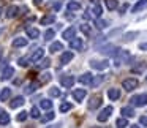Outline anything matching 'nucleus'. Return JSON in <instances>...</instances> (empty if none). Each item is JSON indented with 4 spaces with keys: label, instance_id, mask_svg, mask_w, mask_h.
Here are the masks:
<instances>
[{
    "label": "nucleus",
    "instance_id": "nucleus-23",
    "mask_svg": "<svg viewBox=\"0 0 147 128\" xmlns=\"http://www.w3.org/2000/svg\"><path fill=\"white\" fill-rule=\"evenodd\" d=\"M11 96V89H8V87H5L2 92H0V101H8Z\"/></svg>",
    "mask_w": 147,
    "mask_h": 128
},
{
    "label": "nucleus",
    "instance_id": "nucleus-12",
    "mask_svg": "<svg viewBox=\"0 0 147 128\" xmlns=\"http://www.w3.org/2000/svg\"><path fill=\"white\" fill-rule=\"evenodd\" d=\"M24 96H14L13 100L10 101V108L11 109H16V108H19V106H24Z\"/></svg>",
    "mask_w": 147,
    "mask_h": 128
},
{
    "label": "nucleus",
    "instance_id": "nucleus-33",
    "mask_svg": "<svg viewBox=\"0 0 147 128\" xmlns=\"http://www.w3.org/2000/svg\"><path fill=\"white\" fill-rule=\"evenodd\" d=\"M49 96H52V98L60 96V89H59V87H51V89H49Z\"/></svg>",
    "mask_w": 147,
    "mask_h": 128
},
{
    "label": "nucleus",
    "instance_id": "nucleus-19",
    "mask_svg": "<svg viewBox=\"0 0 147 128\" xmlns=\"http://www.w3.org/2000/svg\"><path fill=\"white\" fill-rule=\"evenodd\" d=\"M71 59H73V52H71V51H65V52H62V55H60V63L65 65V63H68Z\"/></svg>",
    "mask_w": 147,
    "mask_h": 128
},
{
    "label": "nucleus",
    "instance_id": "nucleus-38",
    "mask_svg": "<svg viewBox=\"0 0 147 128\" xmlns=\"http://www.w3.org/2000/svg\"><path fill=\"white\" fill-rule=\"evenodd\" d=\"M51 73H43L41 76H40V82H48V81H51Z\"/></svg>",
    "mask_w": 147,
    "mask_h": 128
},
{
    "label": "nucleus",
    "instance_id": "nucleus-30",
    "mask_svg": "<svg viewBox=\"0 0 147 128\" xmlns=\"http://www.w3.org/2000/svg\"><path fill=\"white\" fill-rule=\"evenodd\" d=\"M68 11H78L81 10V3H78V2H70V3L67 5Z\"/></svg>",
    "mask_w": 147,
    "mask_h": 128
},
{
    "label": "nucleus",
    "instance_id": "nucleus-15",
    "mask_svg": "<svg viewBox=\"0 0 147 128\" xmlns=\"http://www.w3.org/2000/svg\"><path fill=\"white\" fill-rule=\"evenodd\" d=\"M92 79H93V76L90 73H84L79 76V82L84 84V86H90V84H92Z\"/></svg>",
    "mask_w": 147,
    "mask_h": 128
},
{
    "label": "nucleus",
    "instance_id": "nucleus-52",
    "mask_svg": "<svg viewBox=\"0 0 147 128\" xmlns=\"http://www.w3.org/2000/svg\"><path fill=\"white\" fill-rule=\"evenodd\" d=\"M0 57H2V48H0Z\"/></svg>",
    "mask_w": 147,
    "mask_h": 128
},
{
    "label": "nucleus",
    "instance_id": "nucleus-31",
    "mask_svg": "<svg viewBox=\"0 0 147 128\" xmlns=\"http://www.w3.org/2000/svg\"><path fill=\"white\" fill-rule=\"evenodd\" d=\"M40 106H41L43 109H46V111H51L52 101H49V100H41V101H40Z\"/></svg>",
    "mask_w": 147,
    "mask_h": 128
},
{
    "label": "nucleus",
    "instance_id": "nucleus-37",
    "mask_svg": "<svg viewBox=\"0 0 147 128\" xmlns=\"http://www.w3.org/2000/svg\"><path fill=\"white\" fill-rule=\"evenodd\" d=\"M103 79H105L103 76H96L95 79H92V84H90V86H92V87H96V86H100V84L103 82Z\"/></svg>",
    "mask_w": 147,
    "mask_h": 128
},
{
    "label": "nucleus",
    "instance_id": "nucleus-5",
    "mask_svg": "<svg viewBox=\"0 0 147 128\" xmlns=\"http://www.w3.org/2000/svg\"><path fill=\"white\" fill-rule=\"evenodd\" d=\"M111 114H112V106H106V108L98 114L96 119H98V122H106L109 117H111Z\"/></svg>",
    "mask_w": 147,
    "mask_h": 128
},
{
    "label": "nucleus",
    "instance_id": "nucleus-17",
    "mask_svg": "<svg viewBox=\"0 0 147 128\" xmlns=\"http://www.w3.org/2000/svg\"><path fill=\"white\" fill-rule=\"evenodd\" d=\"M13 48H24V46H27V40L24 38V36H18V38L13 40Z\"/></svg>",
    "mask_w": 147,
    "mask_h": 128
},
{
    "label": "nucleus",
    "instance_id": "nucleus-1",
    "mask_svg": "<svg viewBox=\"0 0 147 128\" xmlns=\"http://www.w3.org/2000/svg\"><path fill=\"white\" fill-rule=\"evenodd\" d=\"M114 57H115V67H120L122 63H125V62L130 60V52L119 49V52L114 55Z\"/></svg>",
    "mask_w": 147,
    "mask_h": 128
},
{
    "label": "nucleus",
    "instance_id": "nucleus-36",
    "mask_svg": "<svg viewBox=\"0 0 147 128\" xmlns=\"http://www.w3.org/2000/svg\"><path fill=\"white\" fill-rule=\"evenodd\" d=\"M49 65H51V60H49V59H43V60H41V63L38 65V70H43V68H48Z\"/></svg>",
    "mask_w": 147,
    "mask_h": 128
},
{
    "label": "nucleus",
    "instance_id": "nucleus-39",
    "mask_svg": "<svg viewBox=\"0 0 147 128\" xmlns=\"http://www.w3.org/2000/svg\"><path fill=\"white\" fill-rule=\"evenodd\" d=\"M29 117V112H26V111H22V112H19V114H18V122H24L26 120V119Z\"/></svg>",
    "mask_w": 147,
    "mask_h": 128
},
{
    "label": "nucleus",
    "instance_id": "nucleus-47",
    "mask_svg": "<svg viewBox=\"0 0 147 128\" xmlns=\"http://www.w3.org/2000/svg\"><path fill=\"white\" fill-rule=\"evenodd\" d=\"M139 123L142 125V127H147V115H141V117H139Z\"/></svg>",
    "mask_w": 147,
    "mask_h": 128
},
{
    "label": "nucleus",
    "instance_id": "nucleus-20",
    "mask_svg": "<svg viewBox=\"0 0 147 128\" xmlns=\"http://www.w3.org/2000/svg\"><path fill=\"white\" fill-rule=\"evenodd\" d=\"M108 96H109V100L115 101V100L120 98V90H119V89H109L108 90Z\"/></svg>",
    "mask_w": 147,
    "mask_h": 128
},
{
    "label": "nucleus",
    "instance_id": "nucleus-27",
    "mask_svg": "<svg viewBox=\"0 0 147 128\" xmlns=\"http://www.w3.org/2000/svg\"><path fill=\"white\" fill-rule=\"evenodd\" d=\"M146 68H147V63L141 62L139 65H134V67L131 68V71H133V73H142V71H146Z\"/></svg>",
    "mask_w": 147,
    "mask_h": 128
},
{
    "label": "nucleus",
    "instance_id": "nucleus-22",
    "mask_svg": "<svg viewBox=\"0 0 147 128\" xmlns=\"http://www.w3.org/2000/svg\"><path fill=\"white\" fill-rule=\"evenodd\" d=\"M36 89H38V84H36V82H30V84H27V86L24 87V93H26V95H30V93H33Z\"/></svg>",
    "mask_w": 147,
    "mask_h": 128
},
{
    "label": "nucleus",
    "instance_id": "nucleus-54",
    "mask_svg": "<svg viewBox=\"0 0 147 128\" xmlns=\"http://www.w3.org/2000/svg\"><path fill=\"white\" fill-rule=\"evenodd\" d=\"M2 111H3V109H0V112H2Z\"/></svg>",
    "mask_w": 147,
    "mask_h": 128
},
{
    "label": "nucleus",
    "instance_id": "nucleus-55",
    "mask_svg": "<svg viewBox=\"0 0 147 128\" xmlns=\"http://www.w3.org/2000/svg\"><path fill=\"white\" fill-rule=\"evenodd\" d=\"M146 81H147V77H146Z\"/></svg>",
    "mask_w": 147,
    "mask_h": 128
},
{
    "label": "nucleus",
    "instance_id": "nucleus-46",
    "mask_svg": "<svg viewBox=\"0 0 147 128\" xmlns=\"http://www.w3.org/2000/svg\"><path fill=\"white\" fill-rule=\"evenodd\" d=\"M29 62H30V59H19L18 63H19V67H29Z\"/></svg>",
    "mask_w": 147,
    "mask_h": 128
},
{
    "label": "nucleus",
    "instance_id": "nucleus-35",
    "mask_svg": "<svg viewBox=\"0 0 147 128\" xmlns=\"http://www.w3.org/2000/svg\"><path fill=\"white\" fill-rule=\"evenodd\" d=\"M92 13L95 14L96 18H100V16L103 14V8L100 7V5H95V7H93V11H92Z\"/></svg>",
    "mask_w": 147,
    "mask_h": 128
},
{
    "label": "nucleus",
    "instance_id": "nucleus-2",
    "mask_svg": "<svg viewBox=\"0 0 147 128\" xmlns=\"http://www.w3.org/2000/svg\"><path fill=\"white\" fill-rule=\"evenodd\" d=\"M130 101H131V104H133V106L142 108V106L147 104V93H139V95H134Z\"/></svg>",
    "mask_w": 147,
    "mask_h": 128
},
{
    "label": "nucleus",
    "instance_id": "nucleus-26",
    "mask_svg": "<svg viewBox=\"0 0 147 128\" xmlns=\"http://www.w3.org/2000/svg\"><path fill=\"white\" fill-rule=\"evenodd\" d=\"M55 21V16L54 14H48V16H45V18H41V26H48V24H52Z\"/></svg>",
    "mask_w": 147,
    "mask_h": 128
},
{
    "label": "nucleus",
    "instance_id": "nucleus-43",
    "mask_svg": "<svg viewBox=\"0 0 147 128\" xmlns=\"http://www.w3.org/2000/svg\"><path fill=\"white\" fill-rule=\"evenodd\" d=\"M95 26H96V29H100V30H101V29H105V27L108 26V22H106V21H101V19H98V21L95 22Z\"/></svg>",
    "mask_w": 147,
    "mask_h": 128
},
{
    "label": "nucleus",
    "instance_id": "nucleus-6",
    "mask_svg": "<svg viewBox=\"0 0 147 128\" xmlns=\"http://www.w3.org/2000/svg\"><path fill=\"white\" fill-rule=\"evenodd\" d=\"M19 7H16V5H11V7L7 8V13H5V16L8 18V19H14V18L19 16Z\"/></svg>",
    "mask_w": 147,
    "mask_h": 128
},
{
    "label": "nucleus",
    "instance_id": "nucleus-3",
    "mask_svg": "<svg viewBox=\"0 0 147 128\" xmlns=\"http://www.w3.org/2000/svg\"><path fill=\"white\" fill-rule=\"evenodd\" d=\"M138 86H139V81L134 79V77H128V79H125L123 82H122V87H123L127 92H133Z\"/></svg>",
    "mask_w": 147,
    "mask_h": 128
},
{
    "label": "nucleus",
    "instance_id": "nucleus-9",
    "mask_svg": "<svg viewBox=\"0 0 147 128\" xmlns=\"http://www.w3.org/2000/svg\"><path fill=\"white\" fill-rule=\"evenodd\" d=\"M100 52H103V54H106V55H115L119 52V48H115V46H112V44H108V46L100 49Z\"/></svg>",
    "mask_w": 147,
    "mask_h": 128
},
{
    "label": "nucleus",
    "instance_id": "nucleus-10",
    "mask_svg": "<svg viewBox=\"0 0 147 128\" xmlns=\"http://www.w3.org/2000/svg\"><path fill=\"white\" fill-rule=\"evenodd\" d=\"M86 95H87L86 89H74L73 90V98L76 100V101H82V100L86 98Z\"/></svg>",
    "mask_w": 147,
    "mask_h": 128
},
{
    "label": "nucleus",
    "instance_id": "nucleus-14",
    "mask_svg": "<svg viewBox=\"0 0 147 128\" xmlns=\"http://www.w3.org/2000/svg\"><path fill=\"white\" fill-rule=\"evenodd\" d=\"M43 55H45V49L38 48L32 55H30V60H32V62H38V60H41V59H43Z\"/></svg>",
    "mask_w": 147,
    "mask_h": 128
},
{
    "label": "nucleus",
    "instance_id": "nucleus-16",
    "mask_svg": "<svg viewBox=\"0 0 147 128\" xmlns=\"http://www.w3.org/2000/svg\"><path fill=\"white\" fill-rule=\"evenodd\" d=\"M13 74H14V68L13 67H7L3 70V73H2V81L11 79V77H13Z\"/></svg>",
    "mask_w": 147,
    "mask_h": 128
},
{
    "label": "nucleus",
    "instance_id": "nucleus-32",
    "mask_svg": "<svg viewBox=\"0 0 147 128\" xmlns=\"http://www.w3.org/2000/svg\"><path fill=\"white\" fill-rule=\"evenodd\" d=\"M115 125H117L119 128H125V127H128V120L125 117H120V119L115 120Z\"/></svg>",
    "mask_w": 147,
    "mask_h": 128
},
{
    "label": "nucleus",
    "instance_id": "nucleus-50",
    "mask_svg": "<svg viewBox=\"0 0 147 128\" xmlns=\"http://www.w3.org/2000/svg\"><path fill=\"white\" fill-rule=\"evenodd\" d=\"M41 2H43V0H33V3H35V5H40Z\"/></svg>",
    "mask_w": 147,
    "mask_h": 128
},
{
    "label": "nucleus",
    "instance_id": "nucleus-34",
    "mask_svg": "<svg viewBox=\"0 0 147 128\" xmlns=\"http://www.w3.org/2000/svg\"><path fill=\"white\" fill-rule=\"evenodd\" d=\"M71 108H73V106H71V103H68V101H63V103L60 104V112H68Z\"/></svg>",
    "mask_w": 147,
    "mask_h": 128
},
{
    "label": "nucleus",
    "instance_id": "nucleus-48",
    "mask_svg": "<svg viewBox=\"0 0 147 128\" xmlns=\"http://www.w3.org/2000/svg\"><path fill=\"white\" fill-rule=\"evenodd\" d=\"M139 49H141V51H147V43H141Z\"/></svg>",
    "mask_w": 147,
    "mask_h": 128
},
{
    "label": "nucleus",
    "instance_id": "nucleus-11",
    "mask_svg": "<svg viewBox=\"0 0 147 128\" xmlns=\"http://www.w3.org/2000/svg\"><path fill=\"white\" fill-rule=\"evenodd\" d=\"M70 46H71V49H74V51H81L82 46H84V43H82L81 38H76V36H74L73 40H70Z\"/></svg>",
    "mask_w": 147,
    "mask_h": 128
},
{
    "label": "nucleus",
    "instance_id": "nucleus-8",
    "mask_svg": "<svg viewBox=\"0 0 147 128\" xmlns=\"http://www.w3.org/2000/svg\"><path fill=\"white\" fill-rule=\"evenodd\" d=\"M60 84L63 87H73L74 86V76H70V74H67V76H60Z\"/></svg>",
    "mask_w": 147,
    "mask_h": 128
},
{
    "label": "nucleus",
    "instance_id": "nucleus-44",
    "mask_svg": "<svg viewBox=\"0 0 147 128\" xmlns=\"http://www.w3.org/2000/svg\"><path fill=\"white\" fill-rule=\"evenodd\" d=\"M134 36H138V32H130V33H125V36H123V38L127 40V41H131V40H133Z\"/></svg>",
    "mask_w": 147,
    "mask_h": 128
},
{
    "label": "nucleus",
    "instance_id": "nucleus-42",
    "mask_svg": "<svg viewBox=\"0 0 147 128\" xmlns=\"http://www.w3.org/2000/svg\"><path fill=\"white\" fill-rule=\"evenodd\" d=\"M30 115H32L33 119H38V117H40V109L36 108V106H33L32 111H30Z\"/></svg>",
    "mask_w": 147,
    "mask_h": 128
},
{
    "label": "nucleus",
    "instance_id": "nucleus-45",
    "mask_svg": "<svg viewBox=\"0 0 147 128\" xmlns=\"http://www.w3.org/2000/svg\"><path fill=\"white\" fill-rule=\"evenodd\" d=\"M81 32L86 33V35H90V26H87V24H82V26H81Z\"/></svg>",
    "mask_w": 147,
    "mask_h": 128
},
{
    "label": "nucleus",
    "instance_id": "nucleus-7",
    "mask_svg": "<svg viewBox=\"0 0 147 128\" xmlns=\"http://www.w3.org/2000/svg\"><path fill=\"white\" fill-rule=\"evenodd\" d=\"M108 62L106 60H103V62H98V60H90V67L93 68V70H98V71H103V70H106L108 68Z\"/></svg>",
    "mask_w": 147,
    "mask_h": 128
},
{
    "label": "nucleus",
    "instance_id": "nucleus-51",
    "mask_svg": "<svg viewBox=\"0 0 147 128\" xmlns=\"http://www.w3.org/2000/svg\"><path fill=\"white\" fill-rule=\"evenodd\" d=\"M131 128H139V127H138V125H131Z\"/></svg>",
    "mask_w": 147,
    "mask_h": 128
},
{
    "label": "nucleus",
    "instance_id": "nucleus-40",
    "mask_svg": "<svg viewBox=\"0 0 147 128\" xmlns=\"http://www.w3.org/2000/svg\"><path fill=\"white\" fill-rule=\"evenodd\" d=\"M54 117H55V114L52 111H49L48 114L45 115V117H43V122H49V120H54Z\"/></svg>",
    "mask_w": 147,
    "mask_h": 128
},
{
    "label": "nucleus",
    "instance_id": "nucleus-49",
    "mask_svg": "<svg viewBox=\"0 0 147 128\" xmlns=\"http://www.w3.org/2000/svg\"><path fill=\"white\" fill-rule=\"evenodd\" d=\"M48 128H62V123H55V125H52V127H48Z\"/></svg>",
    "mask_w": 147,
    "mask_h": 128
},
{
    "label": "nucleus",
    "instance_id": "nucleus-28",
    "mask_svg": "<svg viewBox=\"0 0 147 128\" xmlns=\"http://www.w3.org/2000/svg\"><path fill=\"white\" fill-rule=\"evenodd\" d=\"M105 3H106V8H108V10H115V8L119 7V2L117 0H105Z\"/></svg>",
    "mask_w": 147,
    "mask_h": 128
},
{
    "label": "nucleus",
    "instance_id": "nucleus-29",
    "mask_svg": "<svg viewBox=\"0 0 147 128\" xmlns=\"http://www.w3.org/2000/svg\"><path fill=\"white\" fill-rule=\"evenodd\" d=\"M7 123H10V115L5 111H2L0 112V125H7Z\"/></svg>",
    "mask_w": 147,
    "mask_h": 128
},
{
    "label": "nucleus",
    "instance_id": "nucleus-18",
    "mask_svg": "<svg viewBox=\"0 0 147 128\" xmlns=\"http://www.w3.org/2000/svg\"><path fill=\"white\" fill-rule=\"evenodd\" d=\"M27 36H29V38H33V40H36L40 36V30L36 29V27H27Z\"/></svg>",
    "mask_w": 147,
    "mask_h": 128
},
{
    "label": "nucleus",
    "instance_id": "nucleus-41",
    "mask_svg": "<svg viewBox=\"0 0 147 128\" xmlns=\"http://www.w3.org/2000/svg\"><path fill=\"white\" fill-rule=\"evenodd\" d=\"M54 35H55V32L52 29H48V30H46V33H45V36H46V40H48V41L54 38Z\"/></svg>",
    "mask_w": 147,
    "mask_h": 128
},
{
    "label": "nucleus",
    "instance_id": "nucleus-53",
    "mask_svg": "<svg viewBox=\"0 0 147 128\" xmlns=\"http://www.w3.org/2000/svg\"><path fill=\"white\" fill-rule=\"evenodd\" d=\"M92 128H103V127H92Z\"/></svg>",
    "mask_w": 147,
    "mask_h": 128
},
{
    "label": "nucleus",
    "instance_id": "nucleus-24",
    "mask_svg": "<svg viewBox=\"0 0 147 128\" xmlns=\"http://www.w3.org/2000/svg\"><path fill=\"white\" fill-rule=\"evenodd\" d=\"M122 115H123L125 119L128 117H134V109L130 108V106H125V108H122Z\"/></svg>",
    "mask_w": 147,
    "mask_h": 128
},
{
    "label": "nucleus",
    "instance_id": "nucleus-4",
    "mask_svg": "<svg viewBox=\"0 0 147 128\" xmlns=\"http://www.w3.org/2000/svg\"><path fill=\"white\" fill-rule=\"evenodd\" d=\"M100 106H101V96H100V95H93V96H90L89 103H87V108L93 111V109L100 108Z\"/></svg>",
    "mask_w": 147,
    "mask_h": 128
},
{
    "label": "nucleus",
    "instance_id": "nucleus-21",
    "mask_svg": "<svg viewBox=\"0 0 147 128\" xmlns=\"http://www.w3.org/2000/svg\"><path fill=\"white\" fill-rule=\"evenodd\" d=\"M146 7H147V0H139V2H138V3L131 8V13H138V11L144 10Z\"/></svg>",
    "mask_w": 147,
    "mask_h": 128
},
{
    "label": "nucleus",
    "instance_id": "nucleus-25",
    "mask_svg": "<svg viewBox=\"0 0 147 128\" xmlns=\"http://www.w3.org/2000/svg\"><path fill=\"white\" fill-rule=\"evenodd\" d=\"M49 51L51 52H59V51H63V44L60 41H54L51 46H49Z\"/></svg>",
    "mask_w": 147,
    "mask_h": 128
},
{
    "label": "nucleus",
    "instance_id": "nucleus-13",
    "mask_svg": "<svg viewBox=\"0 0 147 128\" xmlns=\"http://www.w3.org/2000/svg\"><path fill=\"white\" fill-rule=\"evenodd\" d=\"M74 36H76V29H74V27H68V29L62 33V38H65V40H73Z\"/></svg>",
    "mask_w": 147,
    "mask_h": 128
}]
</instances>
